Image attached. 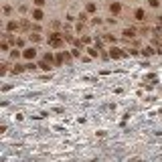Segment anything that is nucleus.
I'll use <instances>...</instances> for the list:
<instances>
[{
    "label": "nucleus",
    "instance_id": "nucleus-1",
    "mask_svg": "<svg viewBox=\"0 0 162 162\" xmlns=\"http://www.w3.org/2000/svg\"><path fill=\"white\" fill-rule=\"evenodd\" d=\"M49 47H53V49H63V47H65L63 33H59V31H53V33H49Z\"/></svg>",
    "mask_w": 162,
    "mask_h": 162
},
{
    "label": "nucleus",
    "instance_id": "nucleus-2",
    "mask_svg": "<svg viewBox=\"0 0 162 162\" xmlns=\"http://www.w3.org/2000/svg\"><path fill=\"white\" fill-rule=\"evenodd\" d=\"M20 31V20H8L6 23V33H18Z\"/></svg>",
    "mask_w": 162,
    "mask_h": 162
},
{
    "label": "nucleus",
    "instance_id": "nucleus-3",
    "mask_svg": "<svg viewBox=\"0 0 162 162\" xmlns=\"http://www.w3.org/2000/svg\"><path fill=\"white\" fill-rule=\"evenodd\" d=\"M128 55V51H122L120 47H112L109 49V57L112 59H122V57H126Z\"/></svg>",
    "mask_w": 162,
    "mask_h": 162
},
{
    "label": "nucleus",
    "instance_id": "nucleus-4",
    "mask_svg": "<svg viewBox=\"0 0 162 162\" xmlns=\"http://www.w3.org/2000/svg\"><path fill=\"white\" fill-rule=\"evenodd\" d=\"M136 35H140V33L134 26H126V28L122 31V36H124V39H136Z\"/></svg>",
    "mask_w": 162,
    "mask_h": 162
},
{
    "label": "nucleus",
    "instance_id": "nucleus-5",
    "mask_svg": "<svg viewBox=\"0 0 162 162\" xmlns=\"http://www.w3.org/2000/svg\"><path fill=\"white\" fill-rule=\"evenodd\" d=\"M31 16H33V20H35V23H41V20L45 18V12H43V8H33Z\"/></svg>",
    "mask_w": 162,
    "mask_h": 162
},
{
    "label": "nucleus",
    "instance_id": "nucleus-6",
    "mask_svg": "<svg viewBox=\"0 0 162 162\" xmlns=\"http://www.w3.org/2000/svg\"><path fill=\"white\" fill-rule=\"evenodd\" d=\"M23 57L26 59V61H33V59L36 57V49H35V47H28V49H24V51H23Z\"/></svg>",
    "mask_w": 162,
    "mask_h": 162
},
{
    "label": "nucleus",
    "instance_id": "nucleus-7",
    "mask_svg": "<svg viewBox=\"0 0 162 162\" xmlns=\"http://www.w3.org/2000/svg\"><path fill=\"white\" fill-rule=\"evenodd\" d=\"M109 12H112L114 16H117V14L122 12V4H120V2H116V0H114V2H109Z\"/></svg>",
    "mask_w": 162,
    "mask_h": 162
},
{
    "label": "nucleus",
    "instance_id": "nucleus-8",
    "mask_svg": "<svg viewBox=\"0 0 162 162\" xmlns=\"http://www.w3.org/2000/svg\"><path fill=\"white\" fill-rule=\"evenodd\" d=\"M134 18L140 20V23H144V20H146V10H144V8H136V10H134Z\"/></svg>",
    "mask_w": 162,
    "mask_h": 162
},
{
    "label": "nucleus",
    "instance_id": "nucleus-9",
    "mask_svg": "<svg viewBox=\"0 0 162 162\" xmlns=\"http://www.w3.org/2000/svg\"><path fill=\"white\" fill-rule=\"evenodd\" d=\"M39 67H41L43 71H51L53 67H55V63H51V61H47V59H43V61L39 63Z\"/></svg>",
    "mask_w": 162,
    "mask_h": 162
},
{
    "label": "nucleus",
    "instance_id": "nucleus-10",
    "mask_svg": "<svg viewBox=\"0 0 162 162\" xmlns=\"http://www.w3.org/2000/svg\"><path fill=\"white\" fill-rule=\"evenodd\" d=\"M31 28H33V23H31L28 18H23V20H20V31H28V33H31Z\"/></svg>",
    "mask_w": 162,
    "mask_h": 162
},
{
    "label": "nucleus",
    "instance_id": "nucleus-11",
    "mask_svg": "<svg viewBox=\"0 0 162 162\" xmlns=\"http://www.w3.org/2000/svg\"><path fill=\"white\" fill-rule=\"evenodd\" d=\"M28 41H31V43H41V41H43V36H41V33H28Z\"/></svg>",
    "mask_w": 162,
    "mask_h": 162
},
{
    "label": "nucleus",
    "instance_id": "nucleus-12",
    "mask_svg": "<svg viewBox=\"0 0 162 162\" xmlns=\"http://www.w3.org/2000/svg\"><path fill=\"white\" fill-rule=\"evenodd\" d=\"M95 10H97V4H95V2H87V4H85V12H87V14H95Z\"/></svg>",
    "mask_w": 162,
    "mask_h": 162
},
{
    "label": "nucleus",
    "instance_id": "nucleus-13",
    "mask_svg": "<svg viewBox=\"0 0 162 162\" xmlns=\"http://www.w3.org/2000/svg\"><path fill=\"white\" fill-rule=\"evenodd\" d=\"M63 63H67L65 61V51H61V53L55 55V65H63Z\"/></svg>",
    "mask_w": 162,
    "mask_h": 162
},
{
    "label": "nucleus",
    "instance_id": "nucleus-14",
    "mask_svg": "<svg viewBox=\"0 0 162 162\" xmlns=\"http://www.w3.org/2000/svg\"><path fill=\"white\" fill-rule=\"evenodd\" d=\"M87 53H89V57H99L101 55V51L97 47H87Z\"/></svg>",
    "mask_w": 162,
    "mask_h": 162
},
{
    "label": "nucleus",
    "instance_id": "nucleus-15",
    "mask_svg": "<svg viewBox=\"0 0 162 162\" xmlns=\"http://www.w3.org/2000/svg\"><path fill=\"white\" fill-rule=\"evenodd\" d=\"M23 71H26V65H18V63L12 65V73H14V75H18V73H23Z\"/></svg>",
    "mask_w": 162,
    "mask_h": 162
},
{
    "label": "nucleus",
    "instance_id": "nucleus-16",
    "mask_svg": "<svg viewBox=\"0 0 162 162\" xmlns=\"http://www.w3.org/2000/svg\"><path fill=\"white\" fill-rule=\"evenodd\" d=\"M140 55H144V57H150V55H154V49H152V47H144V49L140 51Z\"/></svg>",
    "mask_w": 162,
    "mask_h": 162
},
{
    "label": "nucleus",
    "instance_id": "nucleus-17",
    "mask_svg": "<svg viewBox=\"0 0 162 162\" xmlns=\"http://www.w3.org/2000/svg\"><path fill=\"white\" fill-rule=\"evenodd\" d=\"M8 71H12L10 69V63H2V67H0V75H6Z\"/></svg>",
    "mask_w": 162,
    "mask_h": 162
},
{
    "label": "nucleus",
    "instance_id": "nucleus-18",
    "mask_svg": "<svg viewBox=\"0 0 162 162\" xmlns=\"http://www.w3.org/2000/svg\"><path fill=\"white\" fill-rule=\"evenodd\" d=\"M18 57H23V53L14 47V51H10V59H18Z\"/></svg>",
    "mask_w": 162,
    "mask_h": 162
},
{
    "label": "nucleus",
    "instance_id": "nucleus-19",
    "mask_svg": "<svg viewBox=\"0 0 162 162\" xmlns=\"http://www.w3.org/2000/svg\"><path fill=\"white\" fill-rule=\"evenodd\" d=\"M10 43H6V41H2V43H0V51H4V53H6V51H8V49H10Z\"/></svg>",
    "mask_w": 162,
    "mask_h": 162
},
{
    "label": "nucleus",
    "instance_id": "nucleus-20",
    "mask_svg": "<svg viewBox=\"0 0 162 162\" xmlns=\"http://www.w3.org/2000/svg\"><path fill=\"white\" fill-rule=\"evenodd\" d=\"M81 43H83V45H89V43H91V36L89 35H81Z\"/></svg>",
    "mask_w": 162,
    "mask_h": 162
},
{
    "label": "nucleus",
    "instance_id": "nucleus-21",
    "mask_svg": "<svg viewBox=\"0 0 162 162\" xmlns=\"http://www.w3.org/2000/svg\"><path fill=\"white\" fill-rule=\"evenodd\" d=\"M148 6L150 8H158L160 6V0H148Z\"/></svg>",
    "mask_w": 162,
    "mask_h": 162
},
{
    "label": "nucleus",
    "instance_id": "nucleus-22",
    "mask_svg": "<svg viewBox=\"0 0 162 162\" xmlns=\"http://www.w3.org/2000/svg\"><path fill=\"white\" fill-rule=\"evenodd\" d=\"M104 41H107V43H116V36H114V35H107V33H105V35H104Z\"/></svg>",
    "mask_w": 162,
    "mask_h": 162
},
{
    "label": "nucleus",
    "instance_id": "nucleus-23",
    "mask_svg": "<svg viewBox=\"0 0 162 162\" xmlns=\"http://www.w3.org/2000/svg\"><path fill=\"white\" fill-rule=\"evenodd\" d=\"M31 33H41V24H39V23H33V28H31Z\"/></svg>",
    "mask_w": 162,
    "mask_h": 162
},
{
    "label": "nucleus",
    "instance_id": "nucleus-24",
    "mask_svg": "<svg viewBox=\"0 0 162 162\" xmlns=\"http://www.w3.org/2000/svg\"><path fill=\"white\" fill-rule=\"evenodd\" d=\"M23 47H24V39L16 36V49H23Z\"/></svg>",
    "mask_w": 162,
    "mask_h": 162
},
{
    "label": "nucleus",
    "instance_id": "nucleus-25",
    "mask_svg": "<svg viewBox=\"0 0 162 162\" xmlns=\"http://www.w3.org/2000/svg\"><path fill=\"white\" fill-rule=\"evenodd\" d=\"M87 16H89L87 12H81L79 14V23H87Z\"/></svg>",
    "mask_w": 162,
    "mask_h": 162
},
{
    "label": "nucleus",
    "instance_id": "nucleus-26",
    "mask_svg": "<svg viewBox=\"0 0 162 162\" xmlns=\"http://www.w3.org/2000/svg\"><path fill=\"white\" fill-rule=\"evenodd\" d=\"M35 69H36V65L33 61H28V63H26V71H35Z\"/></svg>",
    "mask_w": 162,
    "mask_h": 162
},
{
    "label": "nucleus",
    "instance_id": "nucleus-27",
    "mask_svg": "<svg viewBox=\"0 0 162 162\" xmlns=\"http://www.w3.org/2000/svg\"><path fill=\"white\" fill-rule=\"evenodd\" d=\"M33 2H35L36 8H43V6H45V0H33Z\"/></svg>",
    "mask_w": 162,
    "mask_h": 162
},
{
    "label": "nucleus",
    "instance_id": "nucleus-28",
    "mask_svg": "<svg viewBox=\"0 0 162 162\" xmlns=\"http://www.w3.org/2000/svg\"><path fill=\"white\" fill-rule=\"evenodd\" d=\"M26 10H28L26 4H20V6H18V12H20V14H26Z\"/></svg>",
    "mask_w": 162,
    "mask_h": 162
},
{
    "label": "nucleus",
    "instance_id": "nucleus-29",
    "mask_svg": "<svg viewBox=\"0 0 162 162\" xmlns=\"http://www.w3.org/2000/svg\"><path fill=\"white\" fill-rule=\"evenodd\" d=\"M71 57H81L79 49H73V51H71Z\"/></svg>",
    "mask_w": 162,
    "mask_h": 162
},
{
    "label": "nucleus",
    "instance_id": "nucleus-30",
    "mask_svg": "<svg viewBox=\"0 0 162 162\" xmlns=\"http://www.w3.org/2000/svg\"><path fill=\"white\" fill-rule=\"evenodd\" d=\"M10 12H12V8H10V6H8V4H4V14H6V16H8V14H10Z\"/></svg>",
    "mask_w": 162,
    "mask_h": 162
},
{
    "label": "nucleus",
    "instance_id": "nucleus-31",
    "mask_svg": "<svg viewBox=\"0 0 162 162\" xmlns=\"http://www.w3.org/2000/svg\"><path fill=\"white\" fill-rule=\"evenodd\" d=\"M101 23H104L101 18H93V20H91V24H93V26H97V24H101Z\"/></svg>",
    "mask_w": 162,
    "mask_h": 162
},
{
    "label": "nucleus",
    "instance_id": "nucleus-32",
    "mask_svg": "<svg viewBox=\"0 0 162 162\" xmlns=\"http://www.w3.org/2000/svg\"><path fill=\"white\" fill-rule=\"evenodd\" d=\"M128 53H130V55H140L138 49H128Z\"/></svg>",
    "mask_w": 162,
    "mask_h": 162
},
{
    "label": "nucleus",
    "instance_id": "nucleus-33",
    "mask_svg": "<svg viewBox=\"0 0 162 162\" xmlns=\"http://www.w3.org/2000/svg\"><path fill=\"white\" fill-rule=\"evenodd\" d=\"M158 24H160V26H162V16H158Z\"/></svg>",
    "mask_w": 162,
    "mask_h": 162
},
{
    "label": "nucleus",
    "instance_id": "nucleus-34",
    "mask_svg": "<svg viewBox=\"0 0 162 162\" xmlns=\"http://www.w3.org/2000/svg\"><path fill=\"white\" fill-rule=\"evenodd\" d=\"M132 2H134V0H132Z\"/></svg>",
    "mask_w": 162,
    "mask_h": 162
}]
</instances>
